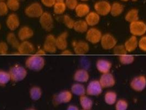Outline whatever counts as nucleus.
Segmentation results:
<instances>
[{
	"label": "nucleus",
	"mask_w": 146,
	"mask_h": 110,
	"mask_svg": "<svg viewBox=\"0 0 146 110\" xmlns=\"http://www.w3.org/2000/svg\"><path fill=\"white\" fill-rule=\"evenodd\" d=\"M45 61L44 57L40 55H33L29 57L25 61L28 68L34 71H40L44 68Z\"/></svg>",
	"instance_id": "1"
},
{
	"label": "nucleus",
	"mask_w": 146,
	"mask_h": 110,
	"mask_svg": "<svg viewBox=\"0 0 146 110\" xmlns=\"http://www.w3.org/2000/svg\"><path fill=\"white\" fill-rule=\"evenodd\" d=\"M8 73L9 74L11 81L13 82H18L24 79L27 75V71L22 66L15 65L12 67Z\"/></svg>",
	"instance_id": "2"
},
{
	"label": "nucleus",
	"mask_w": 146,
	"mask_h": 110,
	"mask_svg": "<svg viewBox=\"0 0 146 110\" xmlns=\"http://www.w3.org/2000/svg\"><path fill=\"white\" fill-rule=\"evenodd\" d=\"M72 98L73 94L71 91L64 90L53 96L52 103L54 106H58L62 103H69Z\"/></svg>",
	"instance_id": "3"
},
{
	"label": "nucleus",
	"mask_w": 146,
	"mask_h": 110,
	"mask_svg": "<svg viewBox=\"0 0 146 110\" xmlns=\"http://www.w3.org/2000/svg\"><path fill=\"white\" fill-rule=\"evenodd\" d=\"M130 31L132 35L135 37H141L146 33V24L140 21L130 23Z\"/></svg>",
	"instance_id": "4"
},
{
	"label": "nucleus",
	"mask_w": 146,
	"mask_h": 110,
	"mask_svg": "<svg viewBox=\"0 0 146 110\" xmlns=\"http://www.w3.org/2000/svg\"><path fill=\"white\" fill-rule=\"evenodd\" d=\"M43 13L42 8L37 2L30 5L25 10V15L30 18H40Z\"/></svg>",
	"instance_id": "5"
},
{
	"label": "nucleus",
	"mask_w": 146,
	"mask_h": 110,
	"mask_svg": "<svg viewBox=\"0 0 146 110\" xmlns=\"http://www.w3.org/2000/svg\"><path fill=\"white\" fill-rule=\"evenodd\" d=\"M101 31L97 28H92L86 31V38L88 42L92 44H96L100 42L102 37Z\"/></svg>",
	"instance_id": "6"
},
{
	"label": "nucleus",
	"mask_w": 146,
	"mask_h": 110,
	"mask_svg": "<svg viewBox=\"0 0 146 110\" xmlns=\"http://www.w3.org/2000/svg\"><path fill=\"white\" fill-rule=\"evenodd\" d=\"M131 88L137 92L142 91L146 87V77L139 75L135 77L130 83Z\"/></svg>",
	"instance_id": "7"
},
{
	"label": "nucleus",
	"mask_w": 146,
	"mask_h": 110,
	"mask_svg": "<svg viewBox=\"0 0 146 110\" xmlns=\"http://www.w3.org/2000/svg\"><path fill=\"white\" fill-rule=\"evenodd\" d=\"M100 43L104 50H111L117 45V41L112 35L106 34L103 35Z\"/></svg>",
	"instance_id": "8"
},
{
	"label": "nucleus",
	"mask_w": 146,
	"mask_h": 110,
	"mask_svg": "<svg viewBox=\"0 0 146 110\" xmlns=\"http://www.w3.org/2000/svg\"><path fill=\"white\" fill-rule=\"evenodd\" d=\"M40 23L44 30L50 31L53 28V19L51 15L48 12H44L40 17Z\"/></svg>",
	"instance_id": "9"
},
{
	"label": "nucleus",
	"mask_w": 146,
	"mask_h": 110,
	"mask_svg": "<svg viewBox=\"0 0 146 110\" xmlns=\"http://www.w3.org/2000/svg\"><path fill=\"white\" fill-rule=\"evenodd\" d=\"M86 94L90 96H98L102 93L103 88L99 81H91L86 88Z\"/></svg>",
	"instance_id": "10"
},
{
	"label": "nucleus",
	"mask_w": 146,
	"mask_h": 110,
	"mask_svg": "<svg viewBox=\"0 0 146 110\" xmlns=\"http://www.w3.org/2000/svg\"><path fill=\"white\" fill-rule=\"evenodd\" d=\"M95 9L96 12L100 15L105 16L110 13L111 5L106 1H98L95 3Z\"/></svg>",
	"instance_id": "11"
},
{
	"label": "nucleus",
	"mask_w": 146,
	"mask_h": 110,
	"mask_svg": "<svg viewBox=\"0 0 146 110\" xmlns=\"http://www.w3.org/2000/svg\"><path fill=\"white\" fill-rule=\"evenodd\" d=\"M56 39V37L52 34L47 36L44 44V49L45 51L49 53H55L56 52L57 48Z\"/></svg>",
	"instance_id": "12"
},
{
	"label": "nucleus",
	"mask_w": 146,
	"mask_h": 110,
	"mask_svg": "<svg viewBox=\"0 0 146 110\" xmlns=\"http://www.w3.org/2000/svg\"><path fill=\"white\" fill-rule=\"evenodd\" d=\"M99 82L103 88H108L113 87L115 84V79L113 75L110 73L102 74Z\"/></svg>",
	"instance_id": "13"
},
{
	"label": "nucleus",
	"mask_w": 146,
	"mask_h": 110,
	"mask_svg": "<svg viewBox=\"0 0 146 110\" xmlns=\"http://www.w3.org/2000/svg\"><path fill=\"white\" fill-rule=\"evenodd\" d=\"M73 46L74 52L77 55H85L90 49L88 43L83 41H73Z\"/></svg>",
	"instance_id": "14"
},
{
	"label": "nucleus",
	"mask_w": 146,
	"mask_h": 110,
	"mask_svg": "<svg viewBox=\"0 0 146 110\" xmlns=\"http://www.w3.org/2000/svg\"><path fill=\"white\" fill-rule=\"evenodd\" d=\"M17 50L20 55H30L34 52L35 48L33 44L27 40L22 41Z\"/></svg>",
	"instance_id": "15"
},
{
	"label": "nucleus",
	"mask_w": 146,
	"mask_h": 110,
	"mask_svg": "<svg viewBox=\"0 0 146 110\" xmlns=\"http://www.w3.org/2000/svg\"><path fill=\"white\" fill-rule=\"evenodd\" d=\"M112 65L108 60L100 59L96 62V68L97 70L102 74L110 73Z\"/></svg>",
	"instance_id": "16"
},
{
	"label": "nucleus",
	"mask_w": 146,
	"mask_h": 110,
	"mask_svg": "<svg viewBox=\"0 0 146 110\" xmlns=\"http://www.w3.org/2000/svg\"><path fill=\"white\" fill-rule=\"evenodd\" d=\"M34 35V31L29 27L24 26L22 27L18 31V37L22 41H27Z\"/></svg>",
	"instance_id": "17"
},
{
	"label": "nucleus",
	"mask_w": 146,
	"mask_h": 110,
	"mask_svg": "<svg viewBox=\"0 0 146 110\" xmlns=\"http://www.w3.org/2000/svg\"><path fill=\"white\" fill-rule=\"evenodd\" d=\"M89 77L90 75L88 71L84 69L77 70L74 75V79L80 83L87 82L89 79Z\"/></svg>",
	"instance_id": "18"
},
{
	"label": "nucleus",
	"mask_w": 146,
	"mask_h": 110,
	"mask_svg": "<svg viewBox=\"0 0 146 110\" xmlns=\"http://www.w3.org/2000/svg\"><path fill=\"white\" fill-rule=\"evenodd\" d=\"M68 37V34L67 32H63L60 34L58 37H57L56 39V43L57 48L60 50H66L68 46L67 38Z\"/></svg>",
	"instance_id": "19"
},
{
	"label": "nucleus",
	"mask_w": 146,
	"mask_h": 110,
	"mask_svg": "<svg viewBox=\"0 0 146 110\" xmlns=\"http://www.w3.org/2000/svg\"><path fill=\"white\" fill-rule=\"evenodd\" d=\"M19 24V19L17 15L12 13L8 15L6 21V25L9 29L12 31L15 30L18 28Z\"/></svg>",
	"instance_id": "20"
},
{
	"label": "nucleus",
	"mask_w": 146,
	"mask_h": 110,
	"mask_svg": "<svg viewBox=\"0 0 146 110\" xmlns=\"http://www.w3.org/2000/svg\"><path fill=\"white\" fill-rule=\"evenodd\" d=\"M139 41L137 37L132 35L125 43L124 46L126 51L129 52L135 51L138 47Z\"/></svg>",
	"instance_id": "21"
},
{
	"label": "nucleus",
	"mask_w": 146,
	"mask_h": 110,
	"mask_svg": "<svg viewBox=\"0 0 146 110\" xmlns=\"http://www.w3.org/2000/svg\"><path fill=\"white\" fill-rule=\"evenodd\" d=\"M100 21V15L96 12H90L85 18V21L88 26L94 27L98 24Z\"/></svg>",
	"instance_id": "22"
},
{
	"label": "nucleus",
	"mask_w": 146,
	"mask_h": 110,
	"mask_svg": "<svg viewBox=\"0 0 146 110\" xmlns=\"http://www.w3.org/2000/svg\"><path fill=\"white\" fill-rule=\"evenodd\" d=\"M71 92L73 94L78 96L85 95L86 93V89L81 83L74 84L71 87Z\"/></svg>",
	"instance_id": "23"
},
{
	"label": "nucleus",
	"mask_w": 146,
	"mask_h": 110,
	"mask_svg": "<svg viewBox=\"0 0 146 110\" xmlns=\"http://www.w3.org/2000/svg\"><path fill=\"white\" fill-rule=\"evenodd\" d=\"M76 14L79 17H86L90 13V7L88 5L85 3H80L78 5L75 9Z\"/></svg>",
	"instance_id": "24"
},
{
	"label": "nucleus",
	"mask_w": 146,
	"mask_h": 110,
	"mask_svg": "<svg viewBox=\"0 0 146 110\" xmlns=\"http://www.w3.org/2000/svg\"><path fill=\"white\" fill-rule=\"evenodd\" d=\"M29 95L32 100L36 101L41 99L42 95V91L40 87L34 86L30 89Z\"/></svg>",
	"instance_id": "25"
},
{
	"label": "nucleus",
	"mask_w": 146,
	"mask_h": 110,
	"mask_svg": "<svg viewBox=\"0 0 146 110\" xmlns=\"http://www.w3.org/2000/svg\"><path fill=\"white\" fill-rule=\"evenodd\" d=\"M81 106L84 110H90L93 106V101L87 96L84 95L80 97Z\"/></svg>",
	"instance_id": "26"
},
{
	"label": "nucleus",
	"mask_w": 146,
	"mask_h": 110,
	"mask_svg": "<svg viewBox=\"0 0 146 110\" xmlns=\"http://www.w3.org/2000/svg\"><path fill=\"white\" fill-rule=\"evenodd\" d=\"M124 6L119 2H114L111 5L110 14L113 17H117L124 11Z\"/></svg>",
	"instance_id": "27"
},
{
	"label": "nucleus",
	"mask_w": 146,
	"mask_h": 110,
	"mask_svg": "<svg viewBox=\"0 0 146 110\" xmlns=\"http://www.w3.org/2000/svg\"><path fill=\"white\" fill-rule=\"evenodd\" d=\"M88 25L85 21L80 20L75 22L73 29L76 32L83 33L88 31Z\"/></svg>",
	"instance_id": "28"
},
{
	"label": "nucleus",
	"mask_w": 146,
	"mask_h": 110,
	"mask_svg": "<svg viewBox=\"0 0 146 110\" xmlns=\"http://www.w3.org/2000/svg\"><path fill=\"white\" fill-rule=\"evenodd\" d=\"M125 20L130 23L139 21V11L136 9L130 10L125 15Z\"/></svg>",
	"instance_id": "29"
},
{
	"label": "nucleus",
	"mask_w": 146,
	"mask_h": 110,
	"mask_svg": "<svg viewBox=\"0 0 146 110\" xmlns=\"http://www.w3.org/2000/svg\"><path fill=\"white\" fill-rule=\"evenodd\" d=\"M6 39L8 44H9L13 48L18 49L21 43L13 33H9L8 34Z\"/></svg>",
	"instance_id": "30"
},
{
	"label": "nucleus",
	"mask_w": 146,
	"mask_h": 110,
	"mask_svg": "<svg viewBox=\"0 0 146 110\" xmlns=\"http://www.w3.org/2000/svg\"><path fill=\"white\" fill-rule=\"evenodd\" d=\"M117 94L114 91H108L104 95V101L109 105H113L117 102Z\"/></svg>",
	"instance_id": "31"
},
{
	"label": "nucleus",
	"mask_w": 146,
	"mask_h": 110,
	"mask_svg": "<svg viewBox=\"0 0 146 110\" xmlns=\"http://www.w3.org/2000/svg\"><path fill=\"white\" fill-rule=\"evenodd\" d=\"M54 7V12L57 15H61L66 11V5L64 2H56Z\"/></svg>",
	"instance_id": "32"
},
{
	"label": "nucleus",
	"mask_w": 146,
	"mask_h": 110,
	"mask_svg": "<svg viewBox=\"0 0 146 110\" xmlns=\"http://www.w3.org/2000/svg\"><path fill=\"white\" fill-rule=\"evenodd\" d=\"M119 59L121 64L124 65H128L131 64L134 62L135 57L131 55H127V54H125L120 56Z\"/></svg>",
	"instance_id": "33"
},
{
	"label": "nucleus",
	"mask_w": 146,
	"mask_h": 110,
	"mask_svg": "<svg viewBox=\"0 0 146 110\" xmlns=\"http://www.w3.org/2000/svg\"><path fill=\"white\" fill-rule=\"evenodd\" d=\"M11 81V78L8 72L0 70V85L4 86Z\"/></svg>",
	"instance_id": "34"
},
{
	"label": "nucleus",
	"mask_w": 146,
	"mask_h": 110,
	"mask_svg": "<svg viewBox=\"0 0 146 110\" xmlns=\"http://www.w3.org/2000/svg\"><path fill=\"white\" fill-rule=\"evenodd\" d=\"M113 49L114 53L116 55H118L119 56L127 54V52L125 47L124 45H117Z\"/></svg>",
	"instance_id": "35"
},
{
	"label": "nucleus",
	"mask_w": 146,
	"mask_h": 110,
	"mask_svg": "<svg viewBox=\"0 0 146 110\" xmlns=\"http://www.w3.org/2000/svg\"><path fill=\"white\" fill-rule=\"evenodd\" d=\"M6 3L8 9L13 11H17L20 7V3L18 0H7Z\"/></svg>",
	"instance_id": "36"
},
{
	"label": "nucleus",
	"mask_w": 146,
	"mask_h": 110,
	"mask_svg": "<svg viewBox=\"0 0 146 110\" xmlns=\"http://www.w3.org/2000/svg\"><path fill=\"white\" fill-rule=\"evenodd\" d=\"M127 108H128V103L126 100L123 99H120L116 102L115 110H127Z\"/></svg>",
	"instance_id": "37"
},
{
	"label": "nucleus",
	"mask_w": 146,
	"mask_h": 110,
	"mask_svg": "<svg viewBox=\"0 0 146 110\" xmlns=\"http://www.w3.org/2000/svg\"><path fill=\"white\" fill-rule=\"evenodd\" d=\"M63 22L66 27L69 29H73L75 21H74L68 15H65L63 17Z\"/></svg>",
	"instance_id": "38"
},
{
	"label": "nucleus",
	"mask_w": 146,
	"mask_h": 110,
	"mask_svg": "<svg viewBox=\"0 0 146 110\" xmlns=\"http://www.w3.org/2000/svg\"><path fill=\"white\" fill-rule=\"evenodd\" d=\"M8 12V7L7 3L5 2H0V16L7 15Z\"/></svg>",
	"instance_id": "39"
},
{
	"label": "nucleus",
	"mask_w": 146,
	"mask_h": 110,
	"mask_svg": "<svg viewBox=\"0 0 146 110\" xmlns=\"http://www.w3.org/2000/svg\"><path fill=\"white\" fill-rule=\"evenodd\" d=\"M66 7L70 9H75L78 6L77 0H66Z\"/></svg>",
	"instance_id": "40"
},
{
	"label": "nucleus",
	"mask_w": 146,
	"mask_h": 110,
	"mask_svg": "<svg viewBox=\"0 0 146 110\" xmlns=\"http://www.w3.org/2000/svg\"><path fill=\"white\" fill-rule=\"evenodd\" d=\"M138 46L142 51L146 52V36H143L139 39Z\"/></svg>",
	"instance_id": "41"
},
{
	"label": "nucleus",
	"mask_w": 146,
	"mask_h": 110,
	"mask_svg": "<svg viewBox=\"0 0 146 110\" xmlns=\"http://www.w3.org/2000/svg\"><path fill=\"white\" fill-rule=\"evenodd\" d=\"M8 51V46L7 43L5 42L0 43V55H7Z\"/></svg>",
	"instance_id": "42"
},
{
	"label": "nucleus",
	"mask_w": 146,
	"mask_h": 110,
	"mask_svg": "<svg viewBox=\"0 0 146 110\" xmlns=\"http://www.w3.org/2000/svg\"><path fill=\"white\" fill-rule=\"evenodd\" d=\"M41 1L45 6L48 7L53 6L56 2V0H41Z\"/></svg>",
	"instance_id": "43"
},
{
	"label": "nucleus",
	"mask_w": 146,
	"mask_h": 110,
	"mask_svg": "<svg viewBox=\"0 0 146 110\" xmlns=\"http://www.w3.org/2000/svg\"><path fill=\"white\" fill-rule=\"evenodd\" d=\"M66 110H79V109L76 106L73 105H70L67 107Z\"/></svg>",
	"instance_id": "44"
},
{
	"label": "nucleus",
	"mask_w": 146,
	"mask_h": 110,
	"mask_svg": "<svg viewBox=\"0 0 146 110\" xmlns=\"http://www.w3.org/2000/svg\"><path fill=\"white\" fill-rule=\"evenodd\" d=\"M61 54L63 55H72L73 53L71 51L66 49V50H64L62 51Z\"/></svg>",
	"instance_id": "45"
},
{
	"label": "nucleus",
	"mask_w": 146,
	"mask_h": 110,
	"mask_svg": "<svg viewBox=\"0 0 146 110\" xmlns=\"http://www.w3.org/2000/svg\"><path fill=\"white\" fill-rule=\"evenodd\" d=\"M46 53V52L43 49H39V50L37 51L36 53V55L41 56V55H45Z\"/></svg>",
	"instance_id": "46"
},
{
	"label": "nucleus",
	"mask_w": 146,
	"mask_h": 110,
	"mask_svg": "<svg viewBox=\"0 0 146 110\" xmlns=\"http://www.w3.org/2000/svg\"><path fill=\"white\" fill-rule=\"evenodd\" d=\"M25 110H36L34 108H33V107H30V108H28L27 109H26Z\"/></svg>",
	"instance_id": "47"
},
{
	"label": "nucleus",
	"mask_w": 146,
	"mask_h": 110,
	"mask_svg": "<svg viewBox=\"0 0 146 110\" xmlns=\"http://www.w3.org/2000/svg\"><path fill=\"white\" fill-rule=\"evenodd\" d=\"M56 2H64V0H56Z\"/></svg>",
	"instance_id": "48"
},
{
	"label": "nucleus",
	"mask_w": 146,
	"mask_h": 110,
	"mask_svg": "<svg viewBox=\"0 0 146 110\" xmlns=\"http://www.w3.org/2000/svg\"><path fill=\"white\" fill-rule=\"evenodd\" d=\"M5 0H0V2H5Z\"/></svg>",
	"instance_id": "49"
},
{
	"label": "nucleus",
	"mask_w": 146,
	"mask_h": 110,
	"mask_svg": "<svg viewBox=\"0 0 146 110\" xmlns=\"http://www.w3.org/2000/svg\"><path fill=\"white\" fill-rule=\"evenodd\" d=\"M81 1H88V0H81Z\"/></svg>",
	"instance_id": "50"
},
{
	"label": "nucleus",
	"mask_w": 146,
	"mask_h": 110,
	"mask_svg": "<svg viewBox=\"0 0 146 110\" xmlns=\"http://www.w3.org/2000/svg\"><path fill=\"white\" fill-rule=\"evenodd\" d=\"M121 1H127L129 0H121Z\"/></svg>",
	"instance_id": "51"
},
{
	"label": "nucleus",
	"mask_w": 146,
	"mask_h": 110,
	"mask_svg": "<svg viewBox=\"0 0 146 110\" xmlns=\"http://www.w3.org/2000/svg\"><path fill=\"white\" fill-rule=\"evenodd\" d=\"M18 1L20 2V1H24V0H18Z\"/></svg>",
	"instance_id": "52"
},
{
	"label": "nucleus",
	"mask_w": 146,
	"mask_h": 110,
	"mask_svg": "<svg viewBox=\"0 0 146 110\" xmlns=\"http://www.w3.org/2000/svg\"><path fill=\"white\" fill-rule=\"evenodd\" d=\"M132 1H137V0H132Z\"/></svg>",
	"instance_id": "53"
},
{
	"label": "nucleus",
	"mask_w": 146,
	"mask_h": 110,
	"mask_svg": "<svg viewBox=\"0 0 146 110\" xmlns=\"http://www.w3.org/2000/svg\"><path fill=\"white\" fill-rule=\"evenodd\" d=\"M0 29H1V25H0Z\"/></svg>",
	"instance_id": "54"
},
{
	"label": "nucleus",
	"mask_w": 146,
	"mask_h": 110,
	"mask_svg": "<svg viewBox=\"0 0 146 110\" xmlns=\"http://www.w3.org/2000/svg\"></svg>",
	"instance_id": "55"
}]
</instances>
